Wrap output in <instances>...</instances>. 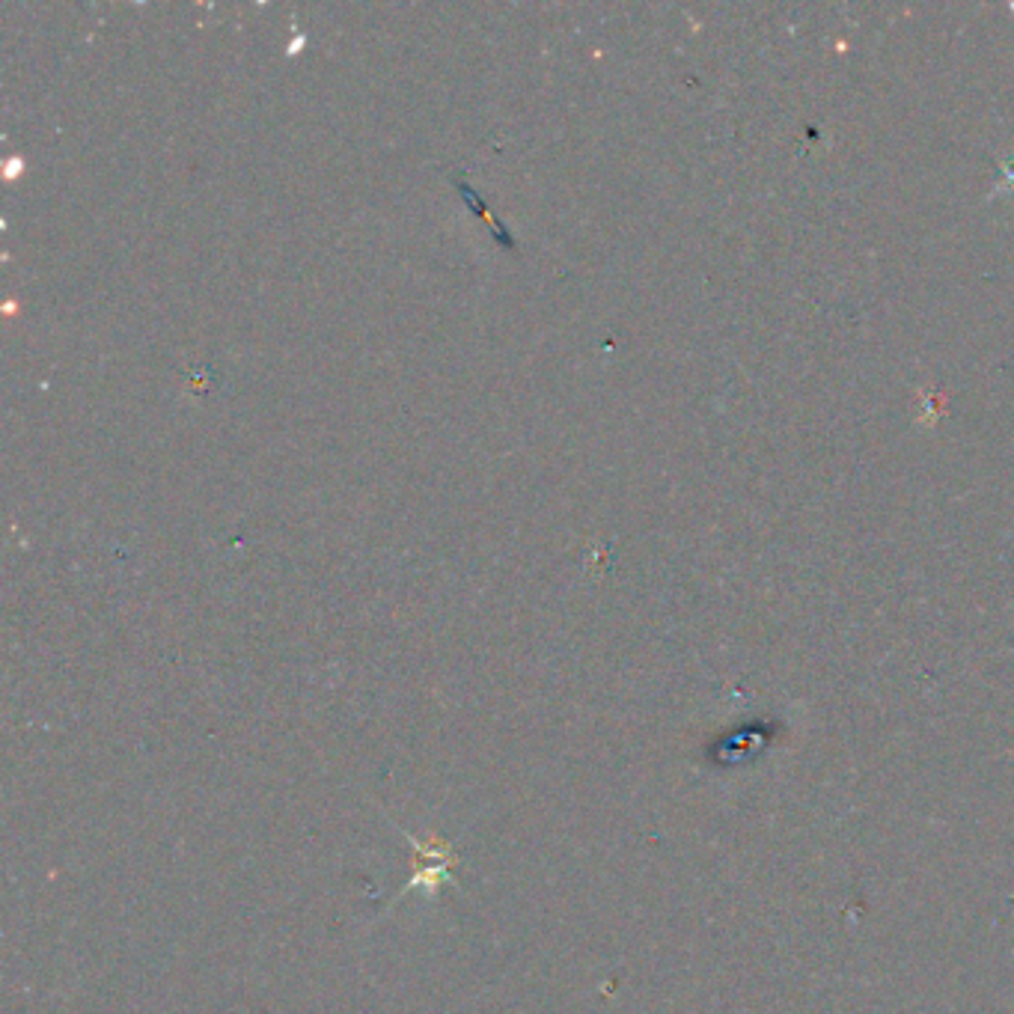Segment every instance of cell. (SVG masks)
<instances>
[{"label": "cell", "mask_w": 1014, "mask_h": 1014, "mask_svg": "<svg viewBox=\"0 0 1014 1014\" xmlns=\"http://www.w3.org/2000/svg\"><path fill=\"white\" fill-rule=\"evenodd\" d=\"M458 191H461V194H464V200H467V203H470V209H473V212H476V215H479V218H485V221H488V224H491V226H494V229H497V235H500V241H503V247H512V238H509V232H506V229H503V224H500V221H494V218H491V215H488V209H485V206H482V200H479V197H476V194H473V188H470V185H464V182H461V179H458Z\"/></svg>", "instance_id": "cell-1"}]
</instances>
